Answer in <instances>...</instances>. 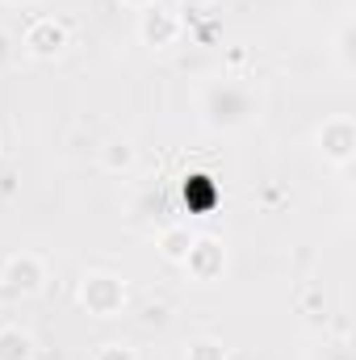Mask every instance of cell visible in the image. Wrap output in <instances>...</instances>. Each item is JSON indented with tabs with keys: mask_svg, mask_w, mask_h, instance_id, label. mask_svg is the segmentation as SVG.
Wrapping results in <instances>:
<instances>
[{
	"mask_svg": "<svg viewBox=\"0 0 356 360\" xmlns=\"http://www.w3.org/2000/svg\"><path fill=\"white\" fill-rule=\"evenodd\" d=\"M197 113H201V126L210 134H239L256 122L260 113V101L248 80H235V76H222V80H210L201 96H197Z\"/></svg>",
	"mask_w": 356,
	"mask_h": 360,
	"instance_id": "6da1fadb",
	"label": "cell"
},
{
	"mask_svg": "<svg viewBox=\"0 0 356 360\" xmlns=\"http://www.w3.org/2000/svg\"><path fill=\"white\" fill-rule=\"evenodd\" d=\"M193 239H197V231H193L189 222H168V226L155 235V248H160V256H164L168 264H180V260L189 256Z\"/></svg>",
	"mask_w": 356,
	"mask_h": 360,
	"instance_id": "9c48e42d",
	"label": "cell"
},
{
	"mask_svg": "<svg viewBox=\"0 0 356 360\" xmlns=\"http://www.w3.org/2000/svg\"><path fill=\"white\" fill-rule=\"evenodd\" d=\"M76 302L92 319H122L126 310V281L109 269H89L76 285Z\"/></svg>",
	"mask_w": 356,
	"mask_h": 360,
	"instance_id": "7a4b0ae2",
	"label": "cell"
},
{
	"mask_svg": "<svg viewBox=\"0 0 356 360\" xmlns=\"http://www.w3.org/2000/svg\"><path fill=\"white\" fill-rule=\"evenodd\" d=\"M180 360H231V348L218 335H197V340L184 344V356Z\"/></svg>",
	"mask_w": 356,
	"mask_h": 360,
	"instance_id": "7c38bea8",
	"label": "cell"
},
{
	"mask_svg": "<svg viewBox=\"0 0 356 360\" xmlns=\"http://www.w3.org/2000/svg\"><path fill=\"white\" fill-rule=\"evenodd\" d=\"M184 13L180 8H168V4H151V8H143L139 13V21H134V38L147 46V51H172L180 46V38H184Z\"/></svg>",
	"mask_w": 356,
	"mask_h": 360,
	"instance_id": "5b68a950",
	"label": "cell"
},
{
	"mask_svg": "<svg viewBox=\"0 0 356 360\" xmlns=\"http://www.w3.org/2000/svg\"><path fill=\"white\" fill-rule=\"evenodd\" d=\"M92 360H139V352H134L130 344H122V340H105V344L92 352Z\"/></svg>",
	"mask_w": 356,
	"mask_h": 360,
	"instance_id": "4fadbf2b",
	"label": "cell"
},
{
	"mask_svg": "<svg viewBox=\"0 0 356 360\" xmlns=\"http://www.w3.org/2000/svg\"><path fill=\"white\" fill-rule=\"evenodd\" d=\"M331 63H336V72L344 80L356 76V17L352 13H344L340 25H336V34H331Z\"/></svg>",
	"mask_w": 356,
	"mask_h": 360,
	"instance_id": "ba28073f",
	"label": "cell"
},
{
	"mask_svg": "<svg viewBox=\"0 0 356 360\" xmlns=\"http://www.w3.org/2000/svg\"><path fill=\"white\" fill-rule=\"evenodd\" d=\"M117 4H126V8H134V13H143V8H151V4H160V0H117Z\"/></svg>",
	"mask_w": 356,
	"mask_h": 360,
	"instance_id": "9a60e30c",
	"label": "cell"
},
{
	"mask_svg": "<svg viewBox=\"0 0 356 360\" xmlns=\"http://www.w3.org/2000/svg\"><path fill=\"white\" fill-rule=\"evenodd\" d=\"M314 151L327 168H352L356 160V122L352 113H331L314 126Z\"/></svg>",
	"mask_w": 356,
	"mask_h": 360,
	"instance_id": "3957f363",
	"label": "cell"
},
{
	"mask_svg": "<svg viewBox=\"0 0 356 360\" xmlns=\"http://www.w3.org/2000/svg\"><path fill=\"white\" fill-rule=\"evenodd\" d=\"M0 4H4V8H25L30 0H0Z\"/></svg>",
	"mask_w": 356,
	"mask_h": 360,
	"instance_id": "2e32d148",
	"label": "cell"
},
{
	"mask_svg": "<svg viewBox=\"0 0 356 360\" xmlns=\"http://www.w3.org/2000/svg\"><path fill=\"white\" fill-rule=\"evenodd\" d=\"M310 360H352V348L348 344H323Z\"/></svg>",
	"mask_w": 356,
	"mask_h": 360,
	"instance_id": "5bb4252c",
	"label": "cell"
},
{
	"mask_svg": "<svg viewBox=\"0 0 356 360\" xmlns=\"http://www.w3.org/2000/svg\"><path fill=\"white\" fill-rule=\"evenodd\" d=\"M68 46H72V30H68V21H59V17H34V21L21 30V51H25L34 63H55Z\"/></svg>",
	"mask_w": 356,
	"mask_h": 360,
	"instance_id": "8992f818",
	"label": "cell"
},
{
	"mask_svg": "<svg viewBox=\"0 0 356 360\" xmlns=\"http://www.w3.org/2000/svg\"><path fill=\"white\" fill-rule=\"evenodd\" d=\"M227 264H231L227 243H222V239H214V235H197V239H193V248H189V256L180 260V269L189 272V281H201V285L222 281V276H227Z\"/></svg>",
	"mask_w": 356,
	"mask_h": 360,
	"instance_id": "52a82bcc",
	"label": "cell"
},
{
	"mask_svg": "<svg viewBox=\"0 0 356 360\" xmlns=\"http://www.w3.org/2000/svg\"><path fill=\"white\" fill-rule=\"evenodd\" d=\"M38 348H34V335L17 323H4L0 327V360H34Z\"/></svg>",
	"mask_w": 356,
	"mask_h": 360,
	"instance_id": "30bf717a",
	"label": "cell"
},
{
	"mask_svg": "<svg viewBox=\"0 0 356 360\" xmlns=\"http://www.w3.org/2000/svg\"><path fill=\"white\" fill-rule=\"evenodd\" d=\"M134 160H139V151H134V143H130V139H109V143L101 147V168H105V172H113V176L130 172V168H134Z\"/></svg>",
	"mask_w": 356,
	"mask_h": 360,
	"instance_id": "8fae6325",
	"label": "cell"
},
{
	"mask_svg": "<svg viewBox=\"0 0 356 360\" xmlns=\"http://www.w3.org/2000/svg\"><path fill=\"white\" fill-rule=\"evenodd\" d=\"M42 289H46V260L38 252H13L0 264V293L4 297L25 302V297H38Z\"/></svg>",
	"mask_w": 356,
	"mask_h": 360,
	"instance_id": "277c9868",
	"label": "cell"
}]
</instances>
